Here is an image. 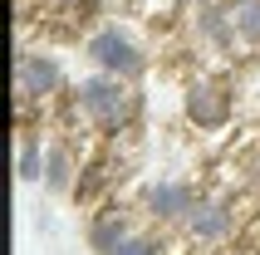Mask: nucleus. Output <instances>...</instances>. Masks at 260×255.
Wrapping results in <instances>:
<instances>
[{
  "instance_id": "1",
  "label": "nucleus",
  "mask_w": 260,
  "mask_h": 255,
  "mask_svg": "<svg viewBox=\"0 0 260 255\" xmlns=\"http://www.w3.org/2000/svg\"><path fill=\"white\" fill-rule=\"evenodd\" d=\"M69 103H74V118H84L88 128H99V133H123V128L138 118L143 99H138V88L128 79H118V74H103L93 69L88 79L69 88Z\"/></svg>"
},
{
  "instance_id": "2",
  "label": "nucleus",
  "mask_w": 260,
  "mask_h": 255,
  "mask_svg": "<svg viewBox=\"0 0 260 255\" xmlns=\"http://www.w3.org/2000/svg\"><path fill=\"white\" fill-rule=\"evenodd\" d=\"M84 59L93 64V69H103V74L128 79V84H138V79L147 74V49L133 40L123 25H99L84 40Z\"/></svg>"
},
{
  "instance_id": "3",
  "label": "nucleus",
  "mask_w": 260,
  "mask_h": 255,
  "mask_svg": "<svg viewBox=\"0 0 260 255\" xmlns=\"http://www.w3.org/2000/svg\"><path fill=\"white\" fill-rule=\"evenodd\" d=\"M182 118H187L197 133H221V128H231V118H236L231 84H221V79H191V84L182 88Z\"/></svg>"
},
{
  "instance_id": "4",
  "label": "nucleus",
  "mask_w": 260,
  "mask_h": 255,
  "mask_svg": "<svg viewBox=\"0 0 260 255\" xmlns=\"http://www.w3.org/2000/svg\"><path fill=\"white\" fill-rule=\"evenodd\" d=\"M69 88V74L49 49H20L15 59V93L20 103H49Z\"/></svg>"
},
{
  "instance_id": "5",
  "label": "nucleus",
  "mask_w": 260,
  "mask_h": 255,
  "mask_svg": "<svg viewBox=\"0 0 260 255\" xmlns=\"http://www.w3.org/2000/svg\"><path fill=\"white\" fill-rule=\"evenodd\" d=\"M197 201H202V192L187 177H157V182L143 186V216L152 226H187Z\"/></svg>"
},
{
  "instance_id": "6",
  "label": "nucleus",
  "mask_w": 260,
  "mask_h": 255,
  "mask_svg": "<svg viewBox=\"0 0 260 255\" xmlns=\"http://www.w3.org/2000/svg\"><path fill=\"white\" fill-rule=\"evenodd\" d=\"M197 245H226L236 236V201L226 197H202L197 206H191L187 226H182Z\"/></svg>"
},
{
  "instance_id": "7",
  "label": "nucleus",
  "mask_w": 260,
  "mask_h": 255,
  "mask_svg": "<svg viewBox=\"0 0 260 255\" xmlns=\"http://www.w3.org/2000/svg\"><path fill=\"white\" fill-rule=\"evenodd\" d=\"M133 231H138V226H133L123 211H99V216H88L84 241H88V250H93V255H113L118 245L133 236Z\"/></svg>"
},
{
  "instance_id": "8",
  "label": "nucleus",
  "mask_w": 260,
  "mask_h": 255,
  "mask_svg": "<svg viewBox=\"0 0 260 255\" xmlns=\"http://www.w3.org/2000/svg\"><path fill=\"white\" fill-rule=\"evenodd\" d=\"M40 186L49 192V197H74L79 192V162H74L69 142H54L49 152H44V177Z\"/></svg>"
},
{
  "instance_id": "9",
  "label": "nucleus",
  "mask_w": 260,
  "mask_h": 255,
  "mask_svg": "<svg viewBox=\"0 0 260 255\" xmlns=\"http://www.w3.org/2000/svg\"><path fill=\"white\" fill-rule=\"evenodd\" d=\"M191 29H197V44H206V49H236V29H231V15H226V5H202V10L191 15Z\"/></svg>"
},
{
  "instance_id": "10",
  "label": "nucleus",
  "mask_w": 260,
  "mask_h": 255,
  "mask_svg": "<svg viewBox=\"0 0 260 255\" xmlns=\"http://www.w3.org/2000/svg\"><path fill=\"white\" fill-rule=\"evenodd\" d=\"M221 5H226V15H231L236 44L260 49V0H221Z\"/></svg>"
},
{
  "instance_id": "11",
  "label": "nucleus",
  "mask_w": 260,
  "mask_h": 255,
  "mask_svg": "<svg viewBox=\"0 0 260 255\" xmlns=\"http://www.w3.org/2000/svg\"><path fill=\"white\" fill-rule=\"evenodd\" d=\"M44 152H49V147H40V142L29 138H20V157H15V177H20V182H40L44 177Z\"/></svg>"
},
{
  "instance_id": "12",
  "label": "nucleus",
  "mask_w": 260,
  "mask_h": 255,
  "mask_svg": "<svg viewBox=\"0 0 260 255\" xmlns=\"http://www.w3.org/2000/svg\"><path fill=\"white\" fill-rule=\"evenodd\" d=\"M113 255H167V245L157 241V236H152V231H133L128 241L118 245Z\"/></svg>"
},
{
  "instance_id": "13",
  "label": "nucleus",
  "mask_w": 260,
  "mask_h": 255,
  "mask_svg": "<svg viewBox=\"0 0 260 255\" xmlns=\"http://www.w3.org/2000/svg\"><path fill=\"white\" fill-rule=\"evenodd\" d=\"M246 186H255V192H260V157H250V162H246Z\"/></svg>"
}]
</instances>
